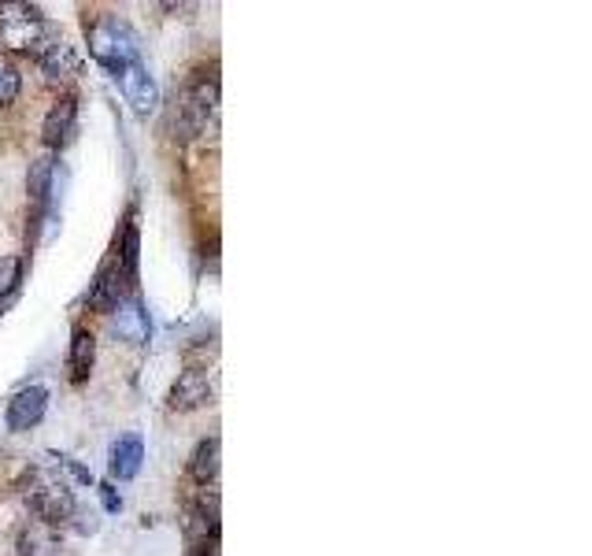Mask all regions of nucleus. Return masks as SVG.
Instances as JSON below:
<instances>
[{"label":"nucleus","mask_w":592,"mask_h":556,"mask_svg":"<svg viewBox=\"0 0 592 556\" xmlns=\"http://www.w3.org/2000/svg\"><path fill=\"white\" fill-rule=\"evenodd\" d=\"M45 408H48V390L45 386H23L19 393H12V401H8V430L23 434L30 427H37L41 419H45Z\"/></svg>","instance_id":"obj_8"},{"label":"nucleus","mask_w":592,"mask_h":556,"mask_svg":"<svg viewBox=\"0 0 592 556\" xmlns=\"http://www.w3.org/2000/svg\"><path fill=\"white\" fill-rule=\"evenodd\" d=\"M23 271H26V260L23 257H0V301L12 297L23 282Z\"/></svg>","instance_id":"obj_18"},{"label":"nucleus","mask_w":592,"mask_h":556,"mask_svg":"<svg viewBox=\"0 0 592 556\" xmlns=\"http://www.w3.org/2000/svg\"><path fill=\"white\" fill-rule=\"evenodd\" d=\"M26 498H30V509L41 515V523H53V527L78 512V501L67 482H37Z\"/></svg>","instance_id":"obj_4"},{"label":"nucleus","mask_w":592,"mask_h":556,"mask_svg":"<svg viewBox=\"0 0 592 556\" xmlns=\"http://www.w3.org/2000/svg\"><path fill=\"white\" fill-rule=\"evenodd\" d=\"M89 53L97 56V64L108 70L111 78H119L130 64H138V37L122 19L116 15H100L94 26H89Z\"/></svg>","instance_id":"obj_1"},{"label":"nucleus","mask_w":592,"mask_h":556,"mask_svg":"<svg viewBox=\"0 0 592 556\" xmlns=\"http://www.w3.org/2000/svg\"><path fill=\"white\" fill-rule=\"evenodd\" d=\"M219 453H222V441H219V438H204L197 449H193L189 475L200 482V487L216 482V475H219Z\"/></svg>","instance_id":"obj_16"},{"label":"nucleus","mask_w":592,"mask_h":556,"mask_svg":"<svg viewBox=\"0 0 592 556\" xmlns=\"http://www.w3.org/2000/svg\"><path fill=\"white\" fill-rule=\"evenodd\" d=\"M141 460H145V441L138 438V434H122V438L111 445V475H116L119 482H130L134 475L141 471Z\"/></svg>","instance_id":"obj_12"},{"label":"nucleus","mask_w":592,"mask_h":556,"mask_svg":"<svg viewBox=\"0 0 592 556\" xmlns=\"http://www.w3.org/2000/svg\"><path fill=\"white\" fill-rule=\"evenodd\" d=\"M211 397H216V382L208 379V371L189 368L175 379V386L167 393V404L175 412H197L204 404H211Z\"/></svg>","instance_id":"obj_7"},{"label":"nucleus","mask_w":592,"mask_h":556,"mask_svg":"<svg viewBox=\"0 0 592 556\" xmlns=\"http://www.w3.org/2000/svg\"><path fill=\"white\" fill-rule=\"evenodd\" d=\"M70 379L75 382H86L89 379V371H94V363H97V338H94V330H86V327H75V334H70Z\"/></svg>","instance_id":"obj_14"},{"label":"nucleus","mask_w":592,"mask_h":556,"mask_svg":"<svg viewBox=\"0 0 592 556\" xmlns=\"http://www.w3.org/2000/svg\"><path fill=\"white\" fill-rule=\"evenodd\" d=\"M116 264L127 271V279H138V222H127V230H122V246L116 252Z\"/></svg>","instance_id":"obj_17"},{"label":"nucleus","mask_w":592,"mask_h":556,"mask_svg":"<svg viewBox=\"0 0 592 556\" xmlns=\"http://www.w3.org/2000/svg\"><path fill=\"white\" fill-rule=\"evenodd\" d=\"M15 553L19 556H59L64 553V538H59V531L53 523H26L23 531H19L15 538Z\"/></svg>","instance_id":"obj_11"},{"label":"nucleus","mask_w":592,"mask_h":556,"mask_svg":"<svg viewBox=\"0 0 592 556\" xmlns=\"http://www.w3.org/2000/svg\"><path fill=\"white\" fill-rule=\"evenodd\" d=\"M53 34H48V23L41 15L37 4H0V45L12 48V53H41Z\"/></svg>","instance_id":"obj_2"},{"label":"nucleus","mask_w":592,"mask_h":556,"mask_svg":"<svg viewBox=\"0 0 592 556\" xmlns=\"http://www.w3.org/2000/svg\"><path fill=\"white\" fill-rule=\"evenodd\" d=\"M53 178H56L53 156H41V160H34V164H30L26 189H30V200H34L37 216H45V208H48V197H53Z\"/></svg>","instance_id":"obj_15"},{"label":"nucleus","mask_w":592,"mask_h":556,"mask_svg":"<svg viewBox=\"0 0 592 556\" xmlns=\"http://www.w3.org/2000/svg\"><path fill=\"white\" fill-rule=\"evenodd\" d=\"M78 134V100L75 97H59L45 116V127H41V141L48 149H64Z\"/></svg>","instance_id":"obj_10"},{"label":"nucleus","mask_w":592,"mask_h":556,"mask_svg":"<svg viewBox=\"0 0 592 556\" xmlns=\"http://www.w3.org/2000/svg\"><path fill=\"white\" fill-rule=\"evenodd\" d=\"M111 316H116V330L127 341H134V346L149 341V312H145V305H141L138 293H130V297L122 301V305L111 312Z\"/></svg>","instance_id":"obj_13"},{"label":"nucleus","mask_w":592,"mask_h":556,"mask_svg":"<svg viewBox=\"0 0 592 556\" xmlns=\"http://www.w3.org/2000/svg\"><path fill=\"white\" fill-rule=\"evenodd\" d=\"M193 556H219V545H216V542H204Z\"/></svg>","instance_id":"obj_21"},{"label":"nucleus","mask_w":592,"mask_h":556,"mask_svg":"<svg viewBox=\"0 0 592 556\" xmlns=\"http://www.w3.org/2000/svg\"><path fill=\"white\" fill-rule=\"evenodd\" d=\"M19 89H23L19 67H15V64H8V59H0V108L12 105V100L19 97Z\"/></svg>","instance_id":"obj_19"},{"label":"nucleus","mask_w":592,"mask_h":556,"mask_svg":"<svg viewBox=\"0 0 592 556\" xmlns=\"http://www.w3.org/2000/svg\"><path fill=\"white\" fill-rule=\"evenodd\" d=\"M100 498H105V509H108V512H119V509H122V498H119V493L111 490V487H100Z\"/></svg>","instance_id":"obj_20"},{"label":"nucleus","mask_w":592,"mask_h":556,"mask_svg":"<svg viewBox=\"0 0 592 556\" xmlns=\"http://www.w3.org/2000/svg\"><path fill=\"white\" fill-rule=\"evenodd\" d=\"M219 108V78H197V83H189L182 89L178 97V108H175V119H171V130H175L178 141H189L197 138L204 127H208V119L216 116Z\"/></svg>","instance_id":"obj_3"},{"label":"nucleus","mask_w":592,"mask_h":556,"mask_svg":"<svg viewBox=\"0 0 592 556\" xmlns=\"http://www.w3.org/2000/svg\"><path fill=\"white\" fill-rule=\"evenodd\" d=\"M116 83H119V89H122V97H127V105L134 108L141 119L156 111V105H160V86H156V78L149 75V67L141 64V59L122 70Z\"/></svg>","instance_id":"obj_6"},{"label":"nucleus","mask_w":592,"mask_h":556,"mask_svg":"<svg viewBox=\"0 0 592 556\" xmlns=\"http://www.w3.org/2000/svg\"><path fill=\"white\" fill-rule=\"evenodd\" d=\"M130 282L134 279H127V271H122L116 260L111 264H105L100 268V275H97V282L89 286V308H97V312H116L122 301L130 297Z\"/></svg>","instance_id":"obj_9"},{"label":"nucleus","mask_w":592,"mask_h":556,"mask_svg":"<svg viewBox=\"0 0 592 556\" xmlns=\"http://www.w3.org/2000/svg\"><path fill=\"white\" fill-rule=\"evenodd\" d=\"M37 67L48 86H67L81 70V53L70 42H64V37H53V42L37 53Z\"/></svg>","instance_id":"obj_5"}]
</instances>
